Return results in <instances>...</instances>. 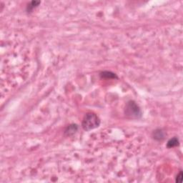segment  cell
<instances>
[{"label":"cell","mask_w":183,"mask_h":183,"mask_svg":"<svg viewBox=\"0 0 183 183\" xmlns=\"http://www.w3.org/2000/svg\"><path fill=\"white\" fill-rule=\"evenodd\" d=\"M99 124H100V119H99L98 116L95 114L92 113V112L86 114L83 118L82 122H81L82 128L86 131H90V130L95 129V128L98 127Z\"/></svg>","instance_id":"1"},{"label":"cell","mask_w":183,"mask_h":183,"mask_svg":"<svg viewBox=\"0 0 183 183\" xmlns=\"http://www.w3.org/2000/svg\"><path fill=\"white\" fill-rule=\"evenodd\" d=\"M124 114L130 119H139L142 117V111L137 103L134 101H129L125 105Z\"/></svg>","instance_id":"2"},{"label":"cell","mask_w":183,"mask_h":183,"mask_svg":"<svg viewBox=\"0 0 183 183\" xmlns=\"http://www.w3.org/2000/svg\"><path fill=\"white\" fill-rule=\"evenodd\" d=\"M165 132L161 129H157L153 132V137L157 141H162L165 137Z\"/></svg>","instance_id":"3"},{"label":"cell","mask_w":183,"mask_h":183,"mask_svg":"<svg viewBox=\"0 0 183 183\" xmlns=\"http://www.w3.org/2000/svg\"><path fill=\"white\" fill-rule=\"evenodd\" d=\"M77 130H78V126H77V124H70V125H69L66 128V130H65L64 131V134L66 136L70 137V136L75 135L76 132H77Z\"/></svg>","instance_id":"4"},{"label":"cell","mask_w":183,"mask_h":183,"mask_svg":"<svg viewBox=\"0 0 183 183\" xmlns=\"http://www.w3.org/2000/svg\"><path fill=\"white\" fill-rule=\"evenodd\" d=\"M100 77L102 78H106V79H117V77L115 73L112 72L104 71L100 73Z\"/></svg>","instance_id":"5"},{"label":"cell","mask_w":183,"mask_h":183,"mask_svg":"<svg viewBox=\"0 0 183 183\" xmlns=\"http://www.w3.org/2000/svg\"><path fill=\"white\" fill-rule=\"evenodd\" d=\"M179 145V139L177 137H173L170 139L167 143V148H173Z\"/></svg>","instance_id":"6"},{"label":"cell","mask_w":183,"mask_h":183,"mask_svg":"<svg viewBox=\"0 0 183 183\" xmlns=\"http://www.w3.org/2000/svg\"><path fill=\"white\" fill-rule=\"evenodd\" d=\"M40 4V1H32L27 5V12H32L36 7L39 6V4Z\"/></svg>","instance_id":"7"},{"label":"cell","mask_w":183,"mask_h":183,"mask_svg":"<svg viewBox=\"0 0 183 183\" xmlns=\"http://www.w3.org/2000/svg\"><path fill=\"white\" fill-rule=\"evenodd\" d=\"M182 172L180 171V173H179L178 175H177L176 180H175V181H176V182H182Z\"/></svg>","instance_id":"8"}]
</instances>
